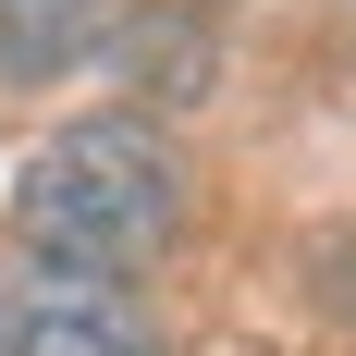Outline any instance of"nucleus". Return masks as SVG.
I'll list each match as a JSON object with an SVG mask.
<instances>
[{"mask_svg": "<svg viewBox=\"0 0 356 356\" xmlns=\"http://www.w3.org/2000/svg\"><path fill=\"white\" fill-rule=\"evenodd\" d=\"M0 356H160V332L111 283H37V295H0Z\"/></svg>", "mask_w": 356, "mask_h": 356, "instance_id": "f03ea898", "label": "nucleus"}, {"mask_svg": "<svg viewBox=\"0 0 356 356\" xmlns=\"http://www.w3.org/2000/svg\"><path fill=\"white\" fill-rule=\"evenodd\" d=\"M172 221H184V172L147 123H62L13 184V234L62 283H111V295L172 246Z\"/></svg>", "mask_w": 356, "mask_h": 356, "instance_id": "f257e3e1", "label": "nucleus"}]
</instances>
